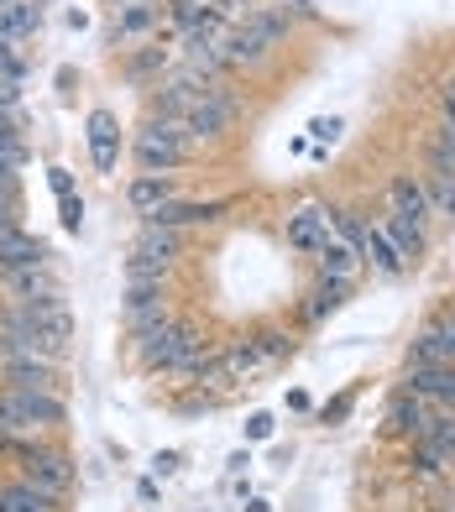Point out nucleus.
Here are the masks:
<instances>
[{
  "instance_id": "f257e3e1",
  "label": "nucleus",
  "mask_w": 455,
  "mask_h": 512,
  "mask_svg": "<svg viewBox=\"0 0 455 512\" xmlns=\"http://www.w3.org/2000/svg\"><path fill=\"white\" fill-rule=\"evenodd\" d=\"M136 168L142 173H173V168H184V162L194 157V136L184 131V121H157L147 131H136Z\"/></svg>"
},
{
  "instance_id": "f03ea898",
  "label": "nucleus",
  "mask_w": 455,
  "mask_h": 512,
  "mask_svg": "<svg viewBox=\"0 0 455 512\" xmlns=\"http://www.w3.org/2000/svg\"><path fill=\"white\" fill-rule=\"evenodd\" d=\"M136 345H142V366L173 371V366H184L199 351V330H194V324H184V319H163L157 330L136 335Z\"/></svg>"
},
{
  "instance_id": "7ed1b4c3",
  "label": "nucleus",
  "mask_w": 455,
  "mask_h": 512,
  "mask_svg": "<svg viewBox=\"0 0 455 512\" xmlns=\"http://www.w3.org/2000/svg\"><path fill=\"white\" fill-rule=\"evenodd\" d=\"M241 121V100L236 95H225V89L215 84L210 95H204L189 115H184V131L194 136V142H220L225 131H231Z\"/></svg>"
},
{
  "instance_id": "20e7f679",
  "label": "nucleus",
  "mask_w": 455,
  "mask_h": 512,
  "mask_svg": "<svg viewBox=\"0 0 455 512\" xmlns=\"http://www.w3.org/2000/svg\"><path fill=\"white\" fill-rule=\"evenodd\" d=\"M225 209H231V199H173L163 204L157 215H147V225H168V230H184V225H210L220 220Z\"/></svg>"
},
{
  "instance_id": "39448f33",
  "label": "nucleus",
  "mask_w": 455,
  "mask_h": 512,
  "mask_svg": "<svg viewBox=\"0 0 455 512\" xmlns=\"http://www.w3.org/2000/svg\"><path fill=\"white\" fill-rule=\"evenodd\" d=\"M429 429V403L419 398V392H398V398L388 403V424H382V434H393V439H419Z\"/></svg>"
},
{
  "instance_id": "423d86ee",
  "label": "nucleus",
  "mask_w": 455,
  "mask_h": 512,
  "mask_svg": "<svg viewBox=\"0 0 455 512\" xmlns=\"http://www.w3.org/2000/svg\"><path fill=\"white\" fill-rule=\"evenodd\" d=\"M325 241H330V209L309 204V209H299V215L288 220V246H293V251L320 256V251H325Z\"/></svg>"
},
{
  "instance_id": "0eeeda50",
  "label": "nucleus",
  "mask_w": 455,
  "mask_h": 512,
  "mask_svg": "<svg viewBox=\"0 0 455 512\" xmlns=\"http://www.w3.org/2000/svg\"><path fill=\"white\" fill-rule=\"evenodd\" d=\"M6 366V387H21V392H58V366L48 356H11L0 361Z\"/></svg>"
},
{
  "instance_id": "6e6552de",
  "label": "nucleus",
  "mask_w": 455,
  "mask_h": 512,
  "mask_svg": "<svg viewBox=\"0 0 455 512\" xmlns=\"http://www.w3.org/2000/svg\"><path fill=\"white\" fill-rule=\"evenodd\" d=\"M84 136H89V157H95V168L100 173H116V162H121V126H116V115L95 110Z\"/></svg>"
},
{
  "instance_id": "1a4fd4ad",
  "label": "nucleus",
  "mask_w": 455,
  "mask_h": 512,
  "mask_svg": "<svg viewBox=\"0 0 455 512\" xmlns=\"http://www.w3.org/2000/svg\"><path fill=\"white\" fill-rule=\"evenodd\" d=\"M408 392L455 413V366H408Z\"/></svg>"
},
{
  "instance_id": "9d476101",
  "label": "nucleus",
  "mask_w": 455,
  "mask_h": 512,
  "mask_svg": "<svg viewBox=\"0 0 455 512\" xmlns=\"http://www.w3.org/2000/svg\"><path fill=\"white\" fill-rule=\"evenodd\" d=\"M388 204H393V215H403V220H414L419 230L435 220V209H429V194H424V178H393L388 183Z\"/></svg>"
},
{
  "instance_id": "9b49d317",
  "label": "nucleus",
  "mask_w": 455,
  "mask_h": 512,
  "mask_svg": "<svg viewBox=\"0 0 455 512\" xmlns=\"http://www.w3.org/2000/svg\"><path fill=\"white\" fill-rule=\"evenodd\" d=\"M408 366H455V330L440 319L429 324V330L414 340V351H408Z\"/></svg>"
},
{
  "instance_id": "f8f14e48",
  "label": "nucleus",
  "mask_w": 455,
  "mask_h": 512,
  "mask_svg": "<svg viewBox=\"0 0 455 512\" xmlns=\"http://www.w3.org/2000/svg\"><path fill=\"white\" fill-rule=\"evenodd\" d=\"M126 199H131L136 215L147 220V215H157L163 204H173V199H178V189H173V178H168V173H142V178H131Z\"/></svg>"
},
{
  "instance_id": "ddd939ff",
  "label": "nucleus",
  "mask_w": 455,
  "mask_h": 512,
  "mask_svg": "<svg viewBox=\"0 0 455 512\" xmlns=\"http://www.w3.org/2000/svg\"><path fill=\"white\" fill-rule=\"evenodd\" d=\"M27 481H37L42 492L63 497L68 486H74V465H68V455H58V450H37V455L27 460Z\"/></svg>"
},
{
  "instance_id": "4468645a",
  "label": "nucleus",
  "mask_w": 455,
  "mask_h": 512,
  "mask_svg": "<svg viewBox=\"0 0 455 512\" xmlns=\"http://www.w3.org/2000/svg\"><path fill=\"white\" fill-rule=\"evenodd\" d=\"M0 262H6V272H21V267H42V262H48V251H42L21 225H6V230H0Z\"/></svg>"
},
{
  "instance_id": "2eb2a0df",
  "label": "nucleus",
  "mask_w": 455,
  "mask_h": 512,
  "mask_svg": "<svg viewBox=\"0 0 455 512\" xmlns=\"http://www.w3.org/2000/svg\"><path fill=\"white\" fill-rule=\"evenodd\" d=\"M361 256H367L382 277H403V272H408L403 251L388 241V230H382V225H367V246H361Z\"/></svg>"
},
{
  "instance_id": "dca6fc26",
  "label": "nucleus",
  "mask_w": 455,
  "mask_h": 512,
  "mask_svg": "<svg viewBox=\"0 0 455 512\" xmlns=\"http://www.w3.org/2000/svg\"><path fill=\"white\" fill-rule=\"evenodd\" d=\"M6 288L16 293V304H32V298H48V293H58V277L48 272V262H42V267L6 272Z\"/></svg>"
},
{
  "instance_id": "f3484780",
  "label": "nucleus",
  "mask_w": 455,
  "mask_h": 512,
  "mask_svg": "<svg viewBox=\"0 0 455 512\" xmlns=\"http://www.w3.org/2000/svg\"><path fill=\"white\" fill-rule=\"evenodd\" d=\"M220 53L231 58V68H236V63H262L272 48H267V42H262V37H257L252 27H246V21H241V27H231V32L220 37Z\"/></svg>"
},
{
  "instance_id": "a211bd4d",
  "label": "nucleus",
  "mask_w": 455,
  "mask_h": 512,
  "mask_svg": "<svg viewBox=\"0 0 455 512\" xmlns=\"http://www.w3.org/2000/svg\"><path fill=\"white\" fill-rule=\"evenodd\" d=\"M246 27H252L267 48H278V42H288V32H293V16L283 6H257L252 16H246Z\"/></svg>"
},
{
  "instance_id": "6ab92c4d",
  "label": "nucleus",
  "mask_w": 455,
  "mask_h": 512,
  "mask_svg": "<svg viewBox=\"0 0 455 512\" xmlns=\"http://www.w3.org/2000/svg\"><path fill=\"white\" fill-rule=\"evenodd\" d=\"M356 267H361V251H356V246H346L340 236H330V241H325V251H320V272H325V277H340V283H351Z\"/></svg>"
},
{
  "instance_id": "aec40b11",
  "label": "nucleus",
  "mask_w": 455,
  "mask_h": 512,
  "mask_svg": "<svg viewBox=\"0 0 455 512\" xmlns=\"http://www.w3.org/2000/svg\"><path fill=\"white\" fill-rule=\"evenodd\" d=\"M157 21H163V6H121V11H116V42L147 37Z\"/></svg>"
},
{
  "instance_id": "412c9836",
  "label": "nucleus",
  "mask_w": 455,
  "mask_h": 512,
  "mask_svg": "<svg viewBox=\"0 0 455 512\" xmlns=\"http://www.w3.org/2000/svg\"><path fill=\"white\" fill-rule=\"evenodd\" d=\"M58 507V497L53 492H42L37 481H16V486H6V512H53Z\"/></svg>"
},
{
  "instance_id": "4be33fe9",
  "label": "nucleus",
  "mask_w": 455,
  "mask_h": 512,
  "mask_svg": "<svg viewBox=\"0 0 455 512\" xmlns=\"http://www.w3.org/2000/svg\"><path fill=\"white\" fill-rule=\"evenodd\" d=\"M382 230H388V241L403 251V262H419V256H424V230H419L414 220L388 215V220H382Z\"/></svg>"
},
{
  "instance_id": "5701e85b",
  "label": "nucleus",
  "mask_w": 455,
  "mask_h": 512,
  "mask_svg": "<svg viewBox=\"0 0 455 512\" xmlns=\"http://www.w3.org/2000/svg\"><path fill=\"white\" fill-rule=\"evenodd\" d=\"M414 445H424V450H435L440 460H455V413L445 408L440 418H429V429L414 439Z\"/></svg>"
},
{
  "instance_id": "b1692460",
  "label": "nucleus",
  "mask_w": 455,
  "mask_h": 512,
  "mask_svg": "<svg viewBox=\"0 0 455 512\" xmlns=\"http://www.w3.org/2000/svg\"><path fill=\"white\" fill-rule=\"evenodd\" d=\"M346 293H351V283H340V277H325L320 288H314V304L304 309L309 314V324H320V319H330L340 304H346Z\"/></svg>"
},
{
  "instance_id": "393cba45",
  "label": "nucleus",
  "mask_w": 455,
  "mask_h": 512,
  "mask_svg": "<svg viewBox=\"0 0 455 512\" xmlns=\"http://www.w3.org/2000/svg\"><path fill=\"white\" fill-rule=\"evenodd\" d=\"M163 277H168V262H163V256L131 246V256H126V283H163Z\"/></svg>"
},
{
  "instance_id": "a878e982",
  "label": "nucleus",
  "mask_w": 455,
  "mask_h": 512,
  "mask_svg": "<svg viewBox=\"0 0 455 512\" xmlns=\"http://www.w3.org/2000/svg\"><path fill=\"white\" fill-rule=\"evenodd\" d=\"M424 157H429V168H435L440 178H455V126H440L435 136H429Z\"/></svg>"
},
{
  "instance_id": "bb28decb",
  "label": "nucleus",
  "mask_w": 455,
  "mask_h": 512,
  "mask_svg": "<svg viewBox=\"0 0 455 512\" xmlns=\"http://www.w3.org/2000/svg\"><path fill=\"white\" fill-rule=\"evenodd\" d=\"M136 246L152 251V256H163V262H173V256L184 251V236H178V230H168V225H142V236H136Z\"/></svg>"
},
{
  "instance_id": "cd10ccee",
  "label": "nucleus",
  "mask_w": 455,
  "mask_h": 512,
  "mask_svg": "<svg viewBox=\"0 0 455 512\" xmlns=\"http://www.w3.org/2000/svg\"><path fill=\"white\" fill-rule=\"evenodd\" d=\"M330 236H340V241H346V246H367V225H361L356 215H351V209H330ZM361 262H367V256H361Z\"/></svg>"
},
{
  "instance_id": "c85d7f7f",
  "label": "nucleus",
  "mask_w": 455,
  "mask_h": 512,
  "mask_svg": "<svg viewBox=\"0 0 455 512\" xmlns=\"http://www.w3.org/2000/svg\"><path fill=\"white\" fill-rule=\"evenodd\" d=\"M424 194H429V209H435V215L455 220V178L429 173V178H424Z\"/></svg>"
},
{
  "instance_id": "c756f323",
  "label": "nucleus",
  "mask_w": 455,
  "mask_h": 512,
  "mask_svg": "<svg viewBox=\"0 0 455 512\" xmlns=\"http://www.w3.org/2000/svg\"><path fill=\"white\" fill-rule=\"evenodd\" d=\"M445 465H450V460H440L435 450H424V445H414V455H408V471H414L419 481H435Z\"/></svg>"
},
{
  "instance_id": "7c9ffc66",
  "label": "nucleus",
  "mask_w": 455,
  "mask_h": 512,
  "mask_svg": "<svg viewBox=\"0 0 455 512\" xmlns=\"http://www.w3.org/2000/svg\"><path fill=\"white\" fill-rule=\"evenodd\" d=\"M163 68H168V53H163V48H147V53H136V58L126 63V74H131V79H147V74H163Z\"/></svg>"
},
{
  "instance_id": "2f4dec72",
  "label": "nucleus",
  "mask_w": 455,
  "mask_h": 512,
  "mask_svg": "<svg viewBox=\"0 0 455 512\" xmlns=\"http://www.w3.org/2000/svg\"><path fill=\"white\" fill-rule=\"evenodd\" d=\"M21 74H27V63H21V53H16V42H0V79H11V84H21Z\"/></svg>"
},
{
  "instance_id": "473e14b6",
  "label": "nucleus",
  "mask_w": 455,
  "mask_h": 512,
  "mask_svg": "<svg viewBox=\"0 0 455 512\" xmlns=\"http://www.w3.org/2000/svg\"><path fill=\"white\" fill-rule=\"evenodd\" d=\"M252 345H257V356H262V361H278V356L288 351V335H283V330H262Z\"/></svg>"
},
{
  "instance_id": "72a5a7b5",
  "label": "nucleus",
  "mask_w": 455,
  "mask_h": 512,
  "mask_svg": "<svg viewBox=\"0 0 455 512\" xmlns=\"http://www.w3.org/2000/svg\"><path fill=\"white\" fill-rule=\"evenodd\" d=\"M79 220H84V199L68 194V199H63V225H68V230H79Z\"/></svg>"
},
{
  "instance_id": "f704fd0d",
  "label": "nucleus",
  "mask_w": 455,
  "mask_h": 512,
  "mask_svg": "<svg viewBox=\"0 0 455 512\" xmlns=\"http://www.w3.org/2000/svg\"><path fill=\"white\" fill-rule=\"evenodd\" d=\"M309 131H314V142H335V131H340V121H325V115H320V121H314Z\"/></svg>"
},
{
  "instance_id": "c9c22d12",
  "label": "nucleus",
  "mask_w": 455,
  "mask_h": 512,
  "mask_svg": "<svg viewBox=\"0 0 455 512\" xmlns=\"http://www.w3.org/2000/svg\"><path fill=\"white\" fill-rule=\"evenodd\" d=\"M48 178H53V194H58V199H68V194H74V178H68L63 168H53Z\"/></svg>"
},
{
  "instance_id": "e433bc0d",
  "label": "nucleus",
  "mask_w": 455,
  "mask_h": 512,
  "mask_svg": "<svg viewBox=\"0 0 455 512\" xmlns=\"http://www.w3.org/2000/svg\"><path fill=\"white\" fill-rule=\"evenodd\" d=\"M246 434H252V439H267V434H272V418H267V413H257L252 424H246Z\"/></svg>"
},
{
  "instance_id": "4c0bfd02",
  "label": "nucleus",
  "mask_w": 455,
  "mask_h": 512,
  "mask_svg": "<svg viewBox=\"0 0 455 512\" xmlns=\"http://www.w3.org/2000/svg\"><path fill=\"white\" fill-rule=\"evenodd\" d=\"M288 16H314V0H278Z\"/></svg>"
},
{
  "instance_id": "58836bf2",
  "label": "nucleus",
  "mask_w": 455,
  "mask_h": 512,
  "mask_svg": "<svg viewBox=\"0 0 455 512\" xmlns=\"http://www.w3.org/2000/svg\"><path fill=\"white\" fill-rule=\"evenodd\" d=\"M152 471H157V476H173V471H178V455H173V450H168V455H157V460H152Z\"/></svg>"
},
{
  "instance_id": "ea45409f",
  "label": "nucleus",
  "mask_w": 455,
  "mask_h": 512,
  "mask_svg": "<svg viewBox=\"0 0 455 512\" xmlns=\"http://www.w3.org/2000/svg\"><path fill=\"white\" fill-rule=\"evenodd\" d=\"M445 126H455V79L445 84Z\"/></svg>"
},
{
  "instance_id": "a19ab883",
  "label": "nucleus",
  "mask_w": 455,
  "mask_h": 512,
  "mask_svg": "<svg viewBox=\"0 0 455 512\" xmlns=\"http://www.w3.org/2000/svg\"><path fill=\"white\" fill-rule=\"evenodd\" d=\"M445 324H450V330H455V314H445Z\"/></svg>"
},
{
  "instance_id": "79ce46f5",
  "label": "nucleus",
  "mask_w": 455,
  "mask_h": 512,
  "mask_svg": "<svg viewBox=\"0 0 455 512\" xmlns=\"http://www.w3.org/2000/svg\"><path fill=\"white\" fill-rule=\"evenodd\" d=\"M0 512H6V492H0Z\"/></svg>"
},
{
  "instance_id": "37998d69",
  "label": "nucleus",
  "mask_w": 455,
  "mask_h": 512,
  "mask_svg": "<svg viewBox=\"0 0 455 512\" xmlns=\"http://www.w3.org/2000/svg\"><path fill=\"white\" fill-rule=\"evenodd\" d=\"M0 277H6V262H0Z\"/></svg>"
},
{
  "instance_id": "c03bdc74",
  "label": "nucleus",
  "mask_w": 455,
  "mask_h": 512,
  "mask_svg": "<svg viewBox=\"0 0 455 512\" xmlns=\"http://www.w3.org/2000/svg\"><path fill=\"white\" fill-rule=\"evenodd\" d=\"M0 6H6V0H0Z\"/></svg>"
}]
</instances>
